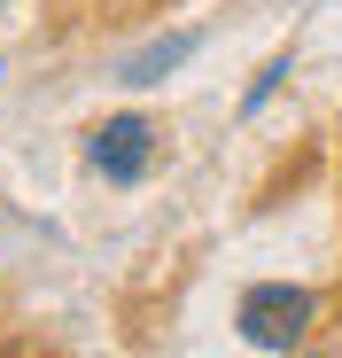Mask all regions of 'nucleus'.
<instances>
[{"instance_id": "1", "label": "nucleus", "mask_w": 342, "mask_h": 358, "mask_svg": "<svg viewBox=\"0 0 342 358\" xmlns=\"http://www.w3.org/2000/svg\"><path fill=\"white\" fill-rule=\"evenodd\" d=\"M311 327H319V296L311 288L272 280V288H249L241 296V343L249 350H296Z\"/></svg>"}, {"instance_id": "2", "label": "nucleus", "mask_w": 342, "mask_h": 358, "mask_svg": "<svg viewBox=\"0 0 342 358\" xmlns=\"http://www.w3.org/2000/svg\"><path fill=\"white\" fill-rule=\"evenodd\" d=\"M86 164L109 179V187L148 179V164H156V125H148V117H101V125L86 133Z\"/></svg>"}, {"instance_id": "3", "label": "nucleus", "mask_w": 342, "mask_h": 358, "mask_svg": "<svg viewBox=\"0 0 342 358\" xmlns=\"http://www.w3.org/2000/svg\"><path fill=\"white\" fill-rule=\"evenodd\" d=\"M195 47H202L195 31H163L156 47H140V55H125V63H117V78H125V86H163V78L179 71V63H187Z\"/></svg>"}, {"instance_id": "4", "label": "nucleus", "mask_w": 342, "mask_h": 358, "mask_svg": "<svg viewBox=\"0 0 342 358\" xmlns=\"http://www.w3.org/2000/svg\"><path fill=\"white\" fill-rule=\"evenodd\" d=\"M288 71H296V63H288V55H272V63H265V71H257V86H249V94H241V117H257V109H265V101H272V94H280V86H288Z\"/></svg>"}]
</instances>
